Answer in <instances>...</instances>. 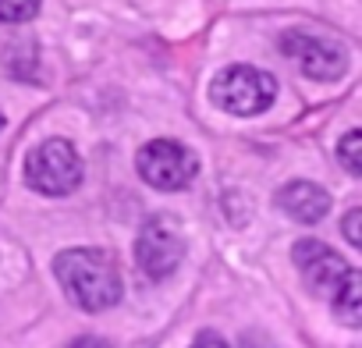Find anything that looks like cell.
Listing matches in <instances>:
<instances>
[{
	"mask_svg": "<svg viewBox=\"0 0 362 348\" xmlns=\"http://www.w3.org/2000/svg\"><path fill=\"white\" fill-rule=\"evenodd\" d=\"M135 167L142 174V182L160 189V192H177L185 189L192 178H196V153L185 149L174 139H156V142H146L135 156Z\"/></svg>",
	"mask_w": 362,
	"mask_h": 348,
	"instance_id": "obj_4",
	"label": "cell"
},
{
	"mask_svg": "<svg viewBox=\"0 0 362 348\" xmlns=\"http://www.w3.org/2000/svg\"><path fill=\"white\" fill-rule=\"evenodd\" d=\"M192 348H228V341H224L221 334H214V330H203V334L192 341Z\"/></svg>",
	"mask_w": 362,
	"mask_h": 348,
	"instance_id": "obj_13",
	"label": "cell"
},
{
	"mask_svg": "<svg viewBox=\"0 0 362 348\" xmlns=\"http://www.w3.org/2000/svg\"><path fill=\"white\" fill-rule=\"evenodd\" d=\"M71 348H110V344H107L103 337H78Z\"/></svg>",
	"mask_w": 362,
	"mask_h": 348,
	"instance_id": "obj_14",
	"label": "cell"
},
{
	"mask_svg": "<svg viewBox=\"0 0 362 348\" xmlns=\"http://www.w3.org/2000/svg\"><path fill=\"white\" fill-rule=\"evenodd\" d=\"M295 267H298V274L305 277V284L316 291V295H334V288L344 281V274L351 270L334 249H327L323 242H316V238H302V242H295Z\"/></svg>",
	"mask_w": 362,
	"mask_h": 348,
	"instance_id": "obj_7",
	"label": "cell"
},
{
	"mask_svg": "<svg viewBox=\"0 0 362 348\" xmlns=\"http://www.w3.org/2000/svg\"><path fill=\"white\" fill-rule=\"evenodd\" d=\"M277 203H281V210H284L288 217H295L298 224H316V221H323L327 210H330V196H327L320 185H313V182H291V185H284V189L277 192Z\"/></svg>",
	"mask_w": 362,
	"mask_h": 348,
	"instance_id": "obj_8",
	"label": "cell"
},
{
	"mask_svg": "<svg viewBox=\"0 0 362 348\" xmlns=\"http://www.w3.org/2000/svg\"><path fill=\"white\" fill-rule=\"evenodd\" d=\"M54 277L86 313H103L121 302V274L103 249H64L54 260Z\"/></svg>",
	"mask_w": 362,
	"mask_h": 348,
	"instance_id": "obj_1",
	"label": "cell"
},
{
	"mask_svg": "<svg viewBox=\"0 0 362 348\" xmlns=\"http://www.w3.org/2000/svg\"><path fill=\"white\" fill-rule=\"evenodd\" d=\"M40 15V0H0V22L22 25Z\"/></svg>",
	"mask_w": 362,
	"mask_h": 348,
	"instance_id": "obj_10",
	"label": "cell"
},
{
	"mask_svg": "<svg viewBox=\"0 0 362 348\" xmlns=\"http://www.w3.org/2000/svg\"><path fill=\"white\" fill-rule=\"evenodd\" d=\"M0 128H4V117H0Z\"/></svg>",
	"mask_w": 362,
	"mask_h": 348,
	"instance_id": "obj_15",
	"label": "cell"
},
{
	"mask_svg": "<svg viewBox=\"0 0 362 348\" xmlns=\"http://www.w3.org/2000/svg\"><path fill=\"white\" fill-rule=\"evenodd\" d=\"M358 146H362V135L358 132H348L337 146V160L344 163L348 174H362V160H358Z\"/></svg>",
	"mask_w": 362,
	"mask_h": 348,
	"instance_id": "obj_11",
	"label": "cell"
},
{
	"mask_svg": "<svg viewBox=\"0 0 362 348\" xmlns=\"http://www.w3.org/2000/svg\"><path fill=\"white\" fill-rule=\"evenodd\" d=\"M281 50L316 82H337L348 68V57L341 47H334L330 40H320L313 33H302V29H288L281 36Z\"/></svg>",
	"mask_w": 362,
	"mask_h": 348,
	"instance_id": "obj_6",
	"label": "cell"
},
{
	"mask_svg": "<svg viewBox=\"0 0 362 348\" xmlns=\"http://www.w3.org/2000/svg\"><path fill=\"white\" fill-rule=\"evenodd\" d=\"M181 256H185V235H181L177 221L174 217H149L142 228H139V238H135V260L142 267L146 277L153 281H163L177 270Z\"/></svg>",
	"mask_w": 362,
	"mask_h": 348,
	"instance_id": "obj_5",
	"label": "cell"
},
{
	"mask_svg": "<svg viewBox=\"0 0 362 348\" xmlns=\"http://www.w3.org/2000/svg\"><path fill=\"white\" fill-rule=\"evenodd\" d=\"M274 100H277V82L252 64H231L214 82V103L235 117L263 114Z\"/></svg>",
	"mask_w": 362,
	"mask_h": 348,
	"instance_id": "obj_3",
	"label": "cell"
},
{
	"mask_svg": "<svg viewBox=\"0 0 362 348\" xmlns=\"http://www.w3.org/2000/svg\"><path fill=\"white\" fill-rule=\"evenodd\" d=\"M25 182L43 196H68L82 182V160L68 139H47L25 156Z\"/></svg>",
	"mask_w": 362,
	"mask_h": 348,
	"instance_id": "obj_2",
	"label": "cell"
},
{
	"mask_svg": "<svg viewBox=\"0 0 362 348\" xmlns=\"http://www.w3.org/2000/svg\"><path fill=\"white\" fill-rule=\"evenodd\" d=\"M358 221H362V210H358V207L348 210V217H344V238H348L355 249H358V242H362V238H358Z\"/></svg>",
	"mask_w": 362,
	"mask_h": 348,
	"instance_id": "obj_12",
	"label": "cell"
},
{
	"mask_svg": "<svg viewBox=\"0 0 362 348\" xmlns=\"http://www.w3.org/2000/svg\"><path fill=\"white\" fill-rule=\"evenodd\" d=\"M362 277H358V270H348L344 274V281L334 288V295H330V302H334V313L348 323V327H358L362 323Z\"/></svg>",
	"mask_w": 362,
	"mask_h": 348,
	"instance_id": "obj_9",
	"label": "cell"
}]
</instances>
